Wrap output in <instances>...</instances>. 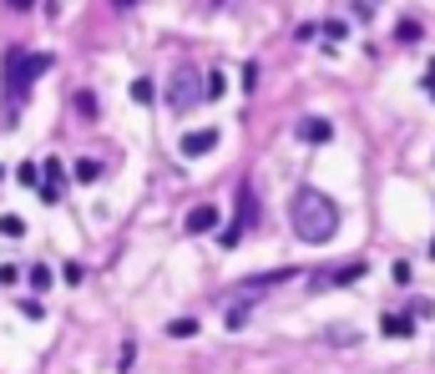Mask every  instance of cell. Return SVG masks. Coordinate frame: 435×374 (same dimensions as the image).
Returning <instances> with one entry per match:
<instances>
[{
	"label": "cell",
	"mask_w": 435,
	"mask_h": 374,
	"mask_svg": "<svg viewBox=\"0 0 435 374\" xmlns=\"http://www.w3.org/2000/svg\"><path fill=\"white\" fill-rule=\"evenodd\" d=\"M223 91H228L223 71H213V76H208V86H203V96H208V101H218V96H223Z\"/></svg>",
	"instance_id": "18"
},
{
	"label": "cell",
	"mask_w": 435,
	"mask_h": 374,
	"mask_svg": "<svg viewBox=\"0 0 435 374\" xmlns=\"http://www.w3.org/2000/svg\"><path fill=\"white\" fill-rule=\"evenodd\" d=\"M61 187H66L61 162H56V157H46V162H41V202H51V207H56V202H61Z\"/></svg>",
	"instance_id": "5"
},
{
	"label": "cell",
	"mask_w": 435,
	"mask_h": 374,
	"mask_svg": "<svg viewBox=\"0 0 435 374\" xmlns=\"http://www.w3.org/2000/svg\"><path fill=\"white\" fill-rule=\"evenodd\" d=\"M16 177H21L26 187H41V167H36V162H21V167H16Z\"/></svg>",
	"instance_id": "19"
},
{
	"label": "cell",
	"mask_w": 435,
	"mask_h": 374,
	"mask_svg": "<svg viewBox=\"0 0 435 374\" xmlns=\"http://www.w3.org/2000/svg\"><path fill=\"white\" fill-rule=\"evenodd\" d=\"M26 279H31V289H36V294H46V289H51V269H46V263H36Z\"/></svg>",
	"instance_id": "17"
},
{
	"label": "cell",
	"mask_w": 435,
	"mask_h": 374,
	"mask_svg": "<svg viewBox=\"0 0 435 374\" xmlns=\"http://www.w3.org/2000/svg\"><path fill=\"white\" fill-rule=\"evenodd\" d=\"M0 177H6V167H0Z\"/></svg>",
	"instance_id": "27"
},
{
	"label": "cell",
	"mask_w": 435,
	"mask_h": 374,
	"mask_svg": "<svg viewBox=\"0 0 435 374\" xmlns=\"http://www.w3.org/2000/svg\"><path fill=\"white\" fill-rule=\"evenodd\" d=\"M46 71H51V56H46V51H26V46L6 51V101L21 106V101L31 96L36 76H46Z\"/></svg>",
	"instance_id": "2"
},
{
	"label": "cell",
	"mask_w": 435,
	"mask_h": 374,
	"mask_svg": "<svg viewBox=\"0 0 435 374\" xmlns=\"http://www.w3.org/2000/svg\"><path fill=\"white\" fill-rule=\"evenodd\" d=\"M76 112H81V117H96V96H91V91H76Z\"/></svg>",
	"instance_id": "20"
},
{
	"label": "cell",
	"mask_w": 435,
	"mask_h": 374,
	"mask_svg": "<svg viewBox=\"0 0 435 374\" xmlns=\"http://www.w3.org/2000/svg\"><path fill=\"white\" fill-rule=\"evenodd\" d=\"M168 101L178 106V112H188V106L198 101V76H193L188 66H183L178 76H173V86H168Z\"/></svg>",
	"instance_id": "6"
},
{
	"label": "cell",
	"mask_w": 435,
	"mask_h": 374,
	"mask_svg": "<svg viewBox=\"0 0 435 374\" xmlns=\"http://www.w3.org/2000/svg\"><path fill=\"white\" fill-rule=\"evenodd\" d=\"M299 137H304V142H329V137H334V122H324V117H304V122H299Z\"/></svg>",
	"instance_id": "10"
},
{
	"label": "cell",
	"mask_w": 435,
	"mask_h": 374,
	"mask_svg": "<svg viewBox=\"0 0 435 374\" xmlns=\"http://www.w3.org/2000/svg\"><path fill=\"white\" fill-rule=\"evenodd\" d=\"M168 334H173V339H193V334H198V318H173Z\"/></svg>",
	"instance_id": "15"
},
{
	"label": "cell",
	"mask_w": 435,
	"mask_h": 374,
	"mask_svg": "<svg viewBox=\"0 0 435 374\" xmlns=\"http://www.w3.org/2000/svg\"><path fill=\"white\" fill-rule=\"evenodd\" d=\"M101 177V162H96V157H81V162H76V182H96Z\"/></svg>",
	"instance_id": "13"
},
{
	"label": "cell",
	"mask_w": 435,
	"mask_h": 374,
	"mask_svg": "<svg viewBox=\"0 0 435 374\" xmlns=\"http://www.w3.org/2000/svg\"><path fill=\"white\" fill-rule=\"evenodd\" d=\"M289 279H299V269H279V274H253V279H243V289H238V303H258L274 284H289Z\"/></svg>",
	"instance_id": "3"
},
{
	"label": "cell",
	"mask_w": 435,
	"mask_h": 374,
	"mask_svg": "<svg viewBox=\"0 0 435 374\" xmlns=\"http://www.w3.org/2000/svg\"><path fill=\"white\" fill-rule=\"evenodd\" d=\"M289 223H294L299 243H329L339 233V202L319 187H299L289 202Z\"/></svg>",
	"instance_id": "1"
},
{
	"label": "cell",
	"mask_w": 435,
	"mask_h": 374,
	"mask_svg": "<svg viewBox=\"0 0 435 374\" xmlns=\"http://www.w3.org/2000/svg\"><path fill=\"white\" fill-rule=\"evenodd\" d=\"M0 284H21V269H16V263H0Z\"/></svg>",
	"instance_id": "21"
},
{
	"label": "cell",
	"mask_w": 435,
	"mask_h": 374,
	"mask_svg": "<svg viewBox=\"0 0 435 374\" xmlns=\"http://www.w3.org/2000/svg\"><path fill=\"white\" fill-rule=\"evenodd\" d=\"M218 147V127H203V132H183V142H178V152L188 157V162H193V157H208Z\"/></svg>",
	"instance_id": "7"
},
{
	"label": "cell",
	"mask_w": 435,
	"mask_h": 374,
	"mask_svg": "<svg viewBox=\"0 0 435 374\" xmlns=\"http://www.w3.org/2000/svg\"><path fill=\"white\" fill-rule=\"evenodd\" d=\"M379 334H385V339H410L415 334V318L410 313H385V318H379Z\"/></svg>",
	"instance_id": "9"
},
{
	"label": "cell",
	"mask_w": 435,
	"mask_h": 374,
	"mask_svg": "<svg viewBox=\"0 0 435 374\" xmlns=\"http://www.w3.org/2000/svg\"><path fill=\"white\" fill-rule=\"evenodd\" d=\"M248 313H253V303H233V308H228V329H233V334L248 324Z\"/></svg>",
	"instance_id": "16"
},
{
	"label": "cell",
	"mask_w": 435,
	"mask_h": 374,
	"mask_svg": "<svg viewBox=\"0 0 435 374\" xmlns=\"http://www.w3.org/2000/svg\"><path fill=\"white\" fill-rule=\"evenodd\" d=\"M0 233H6V238H26V223L16 218V212H0Z\"/></svg>",
	"instance_id": "14"
},
{
	"label": "cell",
	"mask_w": 435,
	"mask_h": 374,
	"mask_svg": "<svg viewBox=\"0 0 435 374\" xmlns=\"http://www.w3.org/2000/svg\"><path fill=\"white\" fill-rule=\"evenodd\" d=\"M354 279H364V258H349V263H339V269L314 274L309 289H344V284H354Z\"/></svg>",
	"instance_id": "4"
},
{
	"label": "cell",
	"mask_w": 435,
	"mask_h": 374,
	"mask_svg": "<svg viewBox=\"0 0 435 374\" xmlns=\"http://www.w3.org/2000/svg\"><path fill=\"white\" fill-rule=\"evenodd\" d=\"M390 274H395V284H410V263H405V258H395V269H390Z\"/></svg>",
	"instance_id": "23"
},
{
	"label": "cell",
	"mask_w": 435,
	"mask_h": 374,
	"mask_svg": "<svg viewBox=\"0 0 435 374\" xmlns=\"http://www.w3.org/2000/svg\"><path fill=\"white\" fill-rule=\"evenodd\" d=\"M6 6H11V11H31V6H36V0H6Z\"/></svg>",
	"instance_id": "24"
},
{
	"label": "cell",
	"mask_w": 435,
	"mask_h": 374,
	"mask_svg": "<svg viewBox=\"0 0 435 374\" xmlns=\"http://www.w3.org/2000/svg\"><path fill=\"white\" fill-rule=\"evenodd\" d=\"M425 258H435V238H430V248H425Z\"/></svg>",
	"instance_id": "26"
},
{
	"label": "cell",
	"mask_w": 435,
	"mask_h": 374,
	"mask_svg": "<svg viewBox=\"0 0 435 374\" xmlns=\"http://www.w3.org/2000/svg\"><path fill=\"white\" fill-rule=\"evenodd\" d=\"M152 96H157V86H152L147 76H137V81H132V101H137V106H152Z\"/></svg>",
	"instance_id": "12"
},
{
	"label": "cell",
	"mask_w": 435,
	"mask_h": 374,
	"mask_svg": "<svg viewBox=\"0 0 435 374\" xmlns=\"http://www.w3.org/2000/svg\"><path fill=\"white\" fill-rule=\"evenodd\" d=\"M324 36H329V41H344V21H324Z\"/></svg>",
	"instance_id": "22"
},
{
	"label": "cell",
	"mask_w": 435,
	"mask_h": 374,
	"mask_svg": "<svg viewBox=\"0 0 435 374\" xmlns=\"http://www.w3.org/2000/svg\"><path fill=\"white\" fill-rule=\"evenodd\" d=\"M420 36H425V31H420V21H400V26H395V41H400V46H415Z\"/></svg>",
	"instance_id": "11"
},
{
	"label": "cell",
	"mask_w": 435,
	"mask_h": 374,
	"mask_svg": "<svg viewBox=\"0 0 435 374\" xmlns=\"http://www.w3.org/2000/svg\"><path fill=\"white\" fill-rule=\"evenodd\" d=\"M183 228H188L193 238H198V233H213V228H218V207H213V202H198L188 218H183Z\"/></svg>",
	"instance_id": "8"
},
{
	"label": "cell",
	"mask_w": 435,
	"mask_h": 374,
	"mask_svg": "<svg viewBox=\"0 0 435 374\" xmlns=\"http://www.w3.org/2000/svg\"><path fill=\"white\" fill-rule=\"evenodd\" d=\"M430 96H435V86H430Z\"/></svg>",
	"instance_id": "28"
},
{
	"label": "cell",
	"mask_w": 435,
	"mask_h": 374,
	"mask_svg": "<svg viewBox=\"0 0 435 374\" xmlns=\"http://www.w3.org/2000/svg\"><path fill=\"white\" fill-rule=\"evenodd\" d=\"M112 6H117V11H132V6H142V0H112Z\"/></svg>",
	"instance_id": "25"
}]
</instances>
